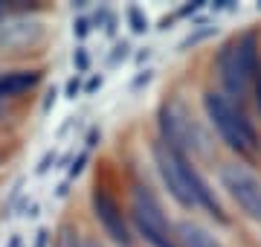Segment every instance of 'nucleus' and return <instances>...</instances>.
<instances>
[{"label":"nucleus","instance_id":"1","mask_svg":"<svg viewBox=\"0 0 261 247\" xmlns=\"http://www.w3.org/2000/svg\"><path fill=\"white\" fill-rule=\"evenodd\" d=\"M218 79L224 87V96L232 99L235 105H241L252 90L255 73H258V41L252 32H244L241 38L226 41L218 58Z\"/></svg>","mask_w":261,"mask_h":247},{"label":"nucleus","instance_id":"2","mask_svg":"<svg viewBox=\"0 0 261 247\" xmlns=\"http://www.w3.org/2000/svg\"><path fill=\"white\" fill-rule=\"evenodd\" d=\"M203 111L206 119L212 122V128L218 131V137L224 140L232 152L238 154H255L258 152V131L241 105H235L232 99H226L218 90H206L203 93Z\"/></svg>","mask_w":261,"mask_h":247},{"label":"nucleus","instance_id":"3","mask_svg":"<svg viewBox=\"0 0 261 247\" xmlns=\"http://www.w3.org/2000/svg\"><path fill=\"white\" fill-rule=\"evenodd\" d=\"M130 221H134L137 233L145 238V244L180 247L177 236H174V230H171L166 212H163V204L154 195V189L145 186V183H134V189H130Z\"/></svg>","mask_w":261,"mask_h":247},{"label":"nucleus","instance_id":"4","mask_svg":"<svg viewBox=\"0 0 261 247\" xmlns=\"http://www.w3.org/2000/svg\"><path fill=\"white\" fill-rule=\"evenodd\" d=\"M151 154H154V166H157L160 178L166 183L168 195L177 201L183 209H195L197 198H195V186H192V175H195V166L183 152L171 149L166 140H154L151 143Z\"/></svg>","mask_w":261,"mask_h":247},{"label":"nucleus","instance_id":"5","mask_svg":"<svg viewBox=\"0 0 261 247\" xmlns=\"http://www.w3.org/2000/svg\"><path fill=\"white\" fill-rule=\"evenodd\" d=\"M160 140H166L171 149H177L189 157V152L206 154V137L189 111L180 102H166L160 108Z\"/></svg>","mask_w":261,"mask_h":247},{"label":"nucleus","instance_id":"6","mask_svg":"<svg viewBox=\"0 0 261 247\" xmlns=\"http://www.w3.org/2000/svg\"><path fill=\"white\" fill-rule=\"evenodd\" d=\"M221 186L238 204L244 215L261 224V178L244 163H224L221 166Z\"/></svg>","mask_w":261,"mask_h":247},{"label":"nucleus","instance_id":"7","mask_svg":"<svg viewBox=\"0 0 261 247\" xmlns=\"http://www.w3.org/2000/svg\"><path fill=\"white\" fill-rule=\"evenodd\" d=\"M90 204H93V215L96 221L102 224V230L111 236V241L128 247L130 244V230L128 221H125V212L119 209V204L113 201V195L108 189H93L90 195Z\"/></svg>","mask_w":261,"mask_h":247},{"label":"nucleus","instance_id":"8","mask_svg":"<svg viewBox=\"0 0 261 247\" xmlns=\"http://www.w3.org/2000/svg\"><path fill=\"white\" fill-rule=\"evenodd\" d=\"M38 82H41V73L38 70H12V73H3L0 76V99L27 93Z\"/></svg>","mask_w":261,"mask_h":247},{"label":"nucleus","instance_id":"9","mask_svg":"<svg viewBox=\"0 0 261 247\" xmlns=\"http://www.w3.org/2000/svg\"><path fill=\"white\" fill-rule=\"evenodd\" d=\"M174 236H177L180 247H224L209 230L195 224V221H180L177 230H174Z\"/></svg>","mask_w":261,"mask_h":247},{"label":"nucleus","instance_id":"10","mask_svg":"<svg viewBox=\"0 0 261 247\" xmlns=\"http://www.w3.org/2000/svg\"><path fill=\"white\" fill-rule=\"evenodd\" d=\"M38 35H41V27L29 23V20H18L12 27H0V44H6V47H23L29 41H35Z\"/></svg>","mask_w":261,"mask_h":247},{"label":"nucleus","instance_id":"11","mask_svg":"<svg viewBox=\"0 0 261 247\" xmlns=\"http://www.w3.org/2000/svg\"><path fill=\"white\" fill-rule=\"evenodd\" d=\"M128 23H130V29L137 32V35H142V32H148V15L140 9V6H128Z\"/></svg>","mask_w":261,"mask_h":247},{"label":"nucleus","instance_id":"12","mask_svg":"<svg viewBox=\"0 0 261 247\" xmlns=\"http://www.w3.org/2000/svg\"><path fill=\"white\" fill-rule=\"evenodd\" d=\"M209 35H215V27H203V29H197L195 35H189V38L180 41V50H189V47H195V44H200L203 38H209Z\"/></svg>","mask_w":261,"mask_h":247},{"label":"nucleus","instance_id":"13","mask_svg":"<svg viewBox=\"0 0 261 247\" xmlns=\"http://www.w3.org/2000/svg\"><path fill=\"white\" fill-rule=\"evenodd\" d=\"M73 67H75V73H87V70H90V56H87L84 47H79L73 53Z\"/></svg>","mask_w":261,"mask_h":247},{"label":"nucleus","instance_id":"14","mask_svg":"<svg viewBox=\"0 0 261 247\" xmlns=\"http://www.w3.org/2000/svg\"><path fill=\"white\" fill-rule=\"evenodd\" d=\"M90 23H93L90 18H75L73 35H75V38H87V35H90Z\"/></svg>","mask_w":261,"mask_h":247},{"label":"nucleus","instance_id":"15","mask_svg":"<svg viewBox=\"0 0 261 247\" xmlns=\"http://www.w3.org/2000/svg\"><path fill=\"white\" fill-rule=\"evenodd\" d=\"M56 247H82V244H79V238H75L73 230L64 227V230H61V236H58V244Z\"/></svg>","mask_w":261,"mask_h":247},{"label":"nucleus","instance_id":"16","mask_svg":"<svg viewBox=\"0 0 261 247\" xmlns=\"http://www.w3.org/2000/svg\"><path fill=\"white\" fill-rule=\"evenodd\" d=\"M113 50H116V53H113V56L108 58V64H111V67H113V64H119L122 58H128V53H130V44H128V41H122V44H116Z\"/></svg>","mask_w":261,"mask_h":247},{"label":"nucleus","instance_id":"17","mask_svg":"<svg viewBox=\"0 0 261 247\" xmlns=\"http://www.w3.org/2000/svg\"><path fill=\"white\" fill-rule=\"evenodd\" d=\"M64 93H67V99H75V96L82 93V82H79V76H73V79H70V82H67Z\"/></svg>","mask_w":261,"mask_h":247},{"label":"nucleus","instance_id":"18","mask_svg":"<svg viewBox=\"0 0 261 247\" xmlns=\"http://www.w3.org/2000/svg\"><path fill=\"white\" fill-rule=\"evenodd\" d=\"M84 163H87V152H82V154H79V160H75V163H73V169H70V178H75V175H82Z\"/></svg>","mask_w":261,"mask_h":247},{"label":"nucleus","instance_id":"19","mask_svg":"<svg viewBox=\"0 0 261 247\" xmlns=\"http://www.w3.org/2000/svg\"><path fill=\"white\" fill-rule=\"evenodd\" d=\"M47 241H49V230L41 227L38 230V238H35V247H47Z\"/></svg>","mask_w":261,"mask_h":247},{"label":"nucleus","instance_id":"20","mask_svg":"<svg viewBox=\"0 0 261 247\" xmlns=\"http://www.w3.org/2000/svg\"><path fill=\"white\" fill-rule=\"evenodd\" d=\"M252 87H255V102H258V111H261V67H258V73H255V82H252Z\"/></svg>","mask_w":261,"mask_h":247},{"label":"nucleus","instance_id":"21","mask_svg":"<svg viewBox=\"0 0 261 247\" xmlns=\"http://www.w3.org/2000/svg\"><path fill=\"white\" fill-rule=\"evenodd\" d=\"M49 163H56V154H44V160H41V166H38V175H44V171L49 169Z\"/></svg>","mask_w":261,"mask_h":247},{"label":"nucleus","instance_id":"22","mask_svg":"<svg viewBox=\"0 0 261 247\" xmlns=\"http://www.w3.org/2000/svg\"><path fill=\"white\" fill-rule=\"evenodd\" d=\"M99 87H102V79H99V76H96V79H90V82H87V93H96Z\"/></svg>","mask_w":261,"mask_h":247},{"label":"nucleus","instance_id":"23","mask_svg":"<svg viewBox=\"0 0 261 247\" xmlns=\"http://www.w3.org/2000/svg\"><path fill=\"white\" fill-rule=\"evenodd\" d=\"M151 82V70H145V76H140L137 82H134V87H140V85H148Z\"/></svg>","mask_w":261,"mask_h":247},{"label":"nucleus","instance_id":"24","mask_svg":"<svg viewBox=\"0 0 261 247\" xmlns=\"http://www.w3.org/2000/svg\"><path fill=\"white\" fill-rule=\"evenodd\" d=\"M6 247H23V238H20V236H12Z\"/></svg>","mask_w":261,"mask_h":247},{"label":"nucleus","instance_id":"25","mask_svg":"<svg viewBox=\"0 0 261 247\" xmlns=\"http://www.w3.org/2000/svg\"><path fill=\"white\" fill-rule=\"evenodd\" d=\"M148 56H151V47H145V53H140V56H137V64H142V61H148Z\"/></svg>","mask_w":261,"mask_h":247},{"label":"nucleus","instance_id":"26","mask_svg":"<svg viewBox=\"0 0 261 247\" xmlns=\"http://www.w3.org/2000/svg\"><path fill=\"white\" fill-rule=\"evenodd\" d=\"M82 247H102V244H99V241H93V238H87V241H84Z\"/></svg>","mask_w":261,"mask_h":247},{"label":"nucleus","instance_id":"27","mask_svg":"<svg viewBox=\"0 0 261 247\" xmlns=\"http://www.w3.org/2000/svg\"><path fill=\"white\" fill-rule=\"evenodd\" d=\"M0 9H3V6H0Z\"/></svg>","mask_w":261,"mask_h":247}]
</instances>
